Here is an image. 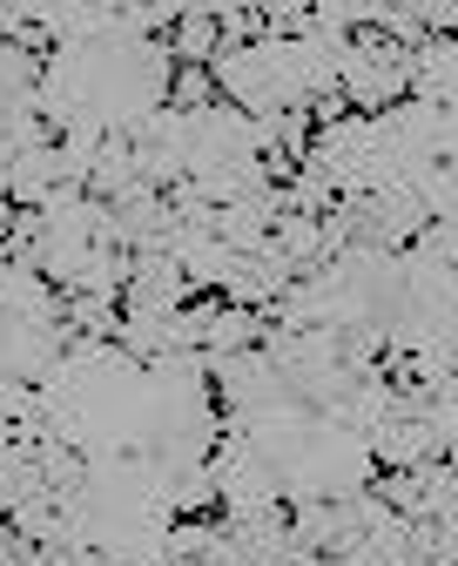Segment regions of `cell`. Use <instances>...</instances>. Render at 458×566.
<instances>
[{"mask_svg": "<svg viewBox=\"0 0 458 566\" xmlns=\"http://www.w3.org/2000/svg\"><path fill=\"white\" fill-rule=\"evenodd\" d=\"M222 95H216V75L209 67H176V82H169V108L176 115H202V108H216Z\"/></svg>", "mask_w": 458, "mask_h": 566, "instance_id": "7a4b0ae2", "label": "cell"}, {"mask_svg": "<svg viewBox=\"0 0 458 566\" xmlns=\"http://www.w3.org/2000/svg\"><path fill=\"white\" fill-rule=\"evenodd\" d=\"M169 54L176 67H209L222 54V28H216V8H183L176 28H169Z\"/></svg>", "mask_w": 458, "mask_h": 566, "instance_id": "6da1fadb", "label": "cell"}]
</instances>
